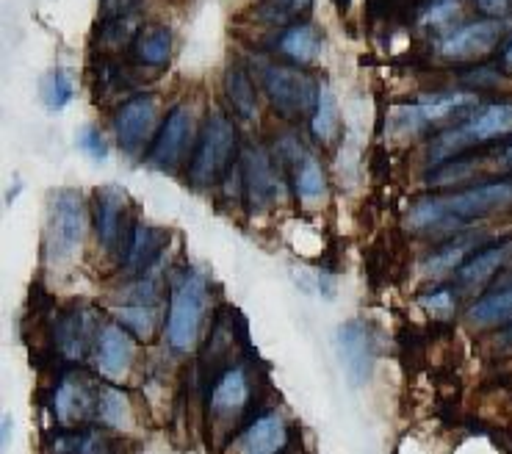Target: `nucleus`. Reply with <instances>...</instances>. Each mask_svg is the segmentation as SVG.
<instances>
[{
    "mask_svg": "<svg viewBox=\"0 0 512 454\" xmlns=\"http://www.w3.org/2000/svg\"><path fill=\"white\" fill-rule=\"evenodd\" d=\"M512 208V180H490L452 194L421 197L407 214L413 230H454L479 216Z\"/></svg>",
    "mask_w": 512,
    "mask_h": 454,
    "instance_id": "obj_1",
    "label": "nucleus"
},
{
    "mask_svg": "<svg viewBox=\"0 0 512 454\" xmlns=\"http://www.w3.org/2000/svg\"><path fill=\"white\" fill-rule=\"evenodd\" d=\"M512 133V100H504V103H490V106H482L465 122H460L457 128H449L443 131L441 136H435L432 142V150H429V161L432 164H443L446 158L457 156V153H465L471 147H479V144H490L501 139V136H510Z\"/></svg>",
    "mask_w": 512,
    "mask_h": 454,
    "instance_id": "obj_2",
    "label": "nucleus"
},
{
    "mask_svg": "<svg viewBox=\"0 0 512 454\" xmlns=\"http://www.w3.org/2000/svg\"><path fill=\"white\" fill-rule=\"evenodd\" d=\"M86 236V200L81 192L61 189L50 197L48 230H45V258L50 266H64L75 258Z\"/></svg>",
    "mask_w": 512,
    "mask_h": 454,
    "instance_id": "obj_3",
    "label": "nucleus"
},
{
    "mask_svg": "<svg viewBox=\"0 0 512 454\" xmlns=\"http://www.w3.org/2000/svg\"><path fill=\"white\" fill-rule=\"evenodd\" d=\"M233 153H236V128L222 111H214L205 120L197 147H194V156H191V183L200 189L214 186L233 164Z\"/></svg>",
    "mask_w": 512,
    "mask_h": 454,
    "instance_id": "obj_4",
    "label": "nucleus"
},
{
    "mask_svg": "<svg viewBox=\"0 0 512 454\" xmlns=\"http://www.w3.org/2000/svg\"><path fill=\"white\" fill-rule=\"evenodd\" d=\"M205 313V280L203 275L191 272L175 288L167 313V344L175 352H189L200 330Z\"/></svg>",
    "mask_w": 512,
    "mask_h": 454,
    "instance_id": "obj_5",
    "label": "nucleus"
},
{
    "mask_svg": "<svg viewBox=\"0 0 512 454\" xmlns=\"http://www.w3.org/2000/svg\"><path fill=\"white\" fill-rule=\"evenodd\" d=\"M263 89L274 111L286 120H299L316 108L319 89L313 86L305 72L291 67H266L263 70Z\"/></svg>",
    "mask_w": 512,
    "mask_h": 454,
    "instance_id": "obj_6",
    "label": "nucleus"
},
{
    "mask_svg": "<svg viewBox=\"0 0 512 454\" xmlns=\"http://www.w3.org/2000/svg\"><path fill=\"white\" fill-rule=\"evenodd\" d=\"M191 147V108L186 103H180L167 114L164 125L155 133L150 153H147V164L155 169H172L180 167V161L186 158Z\"/></svg>",
    "mask_w": 512,
    "mask_h": 454,
    "instance_id": "obj_7",
    "label": "nucleus"
},
{
    "mask_svg": "<svg viewBox=\"0 0 512 454\" xmlns=\"http://www.w3.org/2000/svg\"><path fill=\"white\" fill-rule=\"evenodd\" d=\"M155 128V100L150 95H136L125 100L114 114V136L122 153L139 156L153 139Z\"/></svg>",
    "mask_w": 512,
    "mask_h": 454,
    "instance_id": "obj_8",
    "label": "nucleus"
},
{
    "mask_svg": "<svg viewBox=\"0 0 512 454\" xmlns=\"http://www.w3.org/2000/svg\"><path fill=\"white\" fill-rule=\"evenodd\" d=\"M97 211H95V225L100 244L111 252L125 250L128 244V211H131V197L120 186H103L97 189Z\"/></svg>",
    "mask_w": 512,
    "mask_h": 454,
    "instance_id": "obj_9",
    "label": "nucleus"
},
{
    "mask_svg": "<svg viewBox=\"0 0 512 454\" xmlns=\"http://www.w3.org/2000/svg\"><path fill=\"white\" fill-rule=\"evenodd\" d=\"M338 358L344 363L346 377L352 385L369 383L371 369H374V347H371V330L366 322L352 319L338 327Z\"/></svg>",
    "mask_w": 512,
    "mask_h": 454,
    "instance_id": "obj_10",
    "label": "nucleus"
},
{
    "mask_svg": "<svg viewBox=\"0 0 512 454\" xmlns=\"http://www.w3.org/2000/svg\"><path fill=\"white\" fill-rule=\"evenodd\" d=\"M501 34H504V25L499 20H479V23H468L463 28L452 31L438 45V50H441V56H446V59H482V56H488L490 50L499 45Z\"/></svg>",
    "mask_w": 512,
    "mask_h": 454,
    "instance_id": "obj_11",
    "label": "nucleus"
},
{
    "mask_svg": "<svg viewBox=\"0 0 512 454\" xmlns=\"http://www.w3.org/2000/svg\"><path fill=\"white\" fill-rule=\"evenodd\" d=\"M474 103H477V97L463 95V92L432 97V100H424V103H416V106H399L391 114V122L396 128H405V131H421V128L446 120V117H452L454 111L474 106Z\"/></svg>",
    "mask_w": 512,
    "mask_h": 454,
    "instance_id": "obj_12",
    "label": "nucleus"
},
{
    "mask_svg": "<svg viewBox=\"0 0 512 454\" xmlns=\"http://www.w3.org/2000/svg\"><path fill=\"white\" fill-rule=\"evenodd\" d=\"M241 180L252 208H269L280 194V180L274 175L272 161L261 147H244L241 156Z\"/></svg>",
    "mask_w": 512,
    "mask_h": 454,
    "instance_id": "obj_13",
    "label": "nucleus"
},
{
    "mask_svg": "<svg viewBox=\"0 0 512 454\" xmlns=\"http://www.w3.org/2000/svg\"><path fill=\"white\" fill-rule=\"evenodd\" d=\"M133 358V338L131 330H122L120 324H108L97 333V369L106 374L108 380H120L128 363Z\"/></svg>",
    "mask_w": 512,
    "mask_h": 454,
    "instance_id": "obj_14",
    "label": "nucleus"
},
{
    "mask_svg": "<svg viewBox=\"0 0 512 454\" xmlns=\"http://www.w3.org/2000/svg\"><path fill=\"white\" fill-rule=\"evenodd\" d=\"M95 407L92 399V385L81 374H67L53 394V410H56V419L64 427H75L89 416V410Z\"/></svg>",
    "mask_w": 512,
    "mask_h": 454,
    "instance_id": "obj_15",
    "label": "nucleus"
},
{
    "mask_svg": "<svg viewBox=\"0 0 512 454\" xmlns=\"http://www.w3.org/2000/svg\"><path fill=\"white\" fill-rule=\"evenodd\" d=\"M95 333V313L72 311L67 316H61L59 327H56V347L67 360H81L86 355V349L92 347Z\"/></svg>",
    "mask_w": 512,
    "mask_h": 454,
    "instance_id": "obj_16",
    "label": "nucleus"
},
{
    "mask_svg": "<svg viewBox=\"0 0 512 454\" xmlns=\"http://www.w3.org/2000/svg\"><path fill=\"white\" fill-rule=\"evenodd\" d=\"M161 247H164V233L158 227H133L131 236H128V244L122 250V269H125V275H142V272H147L155 258H158Z\"/></svg>",
    "mask_w": 512,
    "mask_h": 454,
    "instance_id": "obj_17",
    "label": "nucleus"
},
{
    "mask_svg": "<svg viewBox=\"0 0 512 454\" xmlns=\"http://www.w3.org/2000/svg\"><path fill=\"white\" fill-rule=\"evenodd\" d=\"M250 402V380H247V371L244 369H227L219 383L214 385V394H211V410H214L219 419H233L239 416L241 410Z\"/></svg>",
    "mask_w": 512,
    "mask_h": 454,
    "instance_id": "obj_18",
    "label": "nucleus"
},
{
    "mask_svg": "<svg viewBox=\"0 0 512 454\" xmlns=\"http://www.w3.org/2000/svg\"><path fill=\"white\" fill-rule=\"evenodd\" d=\"M288 446V424L277 413L255 419L244 432V454H283Z\"/></svg>",
    "mask_w": 512,
    "mask_h": 454,
    "instance_id": "obj_19",
    "label": "nucleus"
},
{
    "mask_svg": "<svg viewBox=\"0 0 512 454\" xmlns=\"http://www.w3.org/2000/svg\"><path fill=\"white\" fill-rule=\"evenodd\" d=\"M512 255V239L510 241H501V244H493L488 250L477 252V255H471L468 261L457 269V275H460V283L465 288H477L482 286L485 280L496 275L501 269V263L507 261Z\"/></svg>",
    "mask_w": 512,
    "mask_h": 454,
    "instance_id": "obj_20",
    "label": "nucleus"
},
{
    "mask_svg": "<svg viewBox=\"0 0 512 454\" xmlns=\"http://www.w3.org/2000/svg\"><path fill=\"white\" fill-rule=\"evenodd\" d=\"M175 36L167 25H147L133 42V59L144 67H164L172 59Z\"/></svg>",
    "mask_w": 512,
    "mask_h": 454,
    "instance_id": "obj_21",
    "label": "nucleus"
},
{
    "mask_svg": "<svg viewBox=\"0 0 512 454\" xmlns=\"http://www.w3.org/2000/svg\"><path fill=\"white\" fill-rule=\"evenodd\" d=\"M50 454H117L114 441L100 430L64 432L50 443Z\"/></svg>",
    "mask_w": 512,
    "mask_h": 454,
    "instance_id": "obj_22",
    "label": "nucleus"
},
{
    "mask_svg": "<svg viewBox=\"0 0 512 454\" xmlns=\"http://www.w3.org/2000/svg\"><path fill=\"white\" fill-rule=\"evenodd\" d=\"M468 322L477 327H496V324L512 322V286L501 288L496 294L477 299L468 308Z\"/></svg>",
    "mask_w": 512,
    "mask_h": 454,
    "instance_id": "obj_23",
    "label": "nucleus"
},
{
    "mask_svg": "<svg viewBox=\"0 0 512 454\" xmlns=\"http://www.w3.org/2000/svg\"><path fill=\"white\" fill-rule=\"evenodd\" d=\"M225 92L241 120H255L258 117V95H255V86H252L250 75H247L244 67H230L227 70Z\"/></svg>",
    "mask_w": 512,
    "mask_h": 454,
    "instance_id": "obj_24",
    "label": "nucleus"
},
{
    "mask_svg": "<svg viewBox=\"0 0 512 454\" xmlns=\"http://www.w3.org/2000/svg\"><path fill=\"white\" fill-rule=\"evenodd\" d=\"M319 48H322V39L316 34V28L308 23L291 25L286 34L280 36V50L299 64H310L319 56Z\"/></svg>",
    "mask_w": 512,
    "mask_h": 454,
    "instance_id": "obj_25",
    "label": "nucleus"
},
{
    "mask_svg": "<svg viewBox=\"0 0 512 454\" xmlns=\"http://www.w3.org/2000/svg\"><path fill=\"white\" fill-rule=\"evenodd\" d=\"M294 186H297V194L305 200V203H316L322 200L324 194V172L319 167V161L308 153H297L294 158Z\"/></svg>",
    "mask_w": 512,
    "mask_h": 454,
    "instance_id": "obj_26",
    "label": "nucleus"
},
{
    "mask_svg": "<svg viewBox=\"0 0 512 454\" xmlns=\"http://www.w3.org/2000/svg\"><path fill=\"white\" fill-rule=\"evenodd\" d=\"M310 131L319 142H330L338 131V103L330 86H319V100L313 108V120H310Z\"/></svg>",
    "mask_w": 512,
    "mask_h": 454,
    "instance_id": "obj_27",
    "label": "nucleus"
},
{
    "mask_svg": "<svg viewBox=\"0 0 512 454\" xmlns=\"http://www.w3.org/2000/svg\"><path fill=\"white\" fill-rule=\"evenodd\" d=\"M468 250H471V241H454L449 247L435 252L432 258H427L421 272L427 277H441L446 272H454V269L463 266V258H468Z\"/></svg>",
    "mask_w": 512,
    "mask_h": 454,
    "instance_id": "obj_28",
    "label": "nucleus"
},
{
    "mask_svg": "<svg viewBox=\"0 0 512 454\" xmlns=\"http://www.w3.org/2000/svg\"><path fill=\"white\" fill-rule=\"evenodd\" d=\"M139 28H136V14L133 17H117V20H106L100 28V48L103 50H122L136 42Z\"/></svg>",
    "mask_w": 512,
    "mask_h": 454,
    "instance_id": "obj_29",
    "label": "nucleus"
},
{
    "mask_svg": "<svg viewBox=\"0 0 512 454\" xmlns=\"http://www.w3.org/2000/svg\"><path fill=\"white\" fill-rule=\"evenodd\" d=\"M72 95H75V89H72L70 72L53 70L45 75V81H42V100H45V106L50 111H61V108L70 106Z\"/></svg>",
    "mask_w": 512,
    "mask_h": 454,
    "instance_id": "obj_30",
    "label": "nucleus"
},
{
    "mask_svg": "<svg viewBox=\"0 0 512 454\" xmlns=\"http://www.w3.org/2000/svg\"><path fill=\"white\" fill-rule=\"evenodd\" d=\"M97 416L103 419L108 427H125V416H128V396L122 394L120 388L106 385L100 396H97Z\"/></svg>",
    "mask_w": 512,
    "mask_h": 454,
    "instance_id": "obj_31",
    "label": "nucleus"
},
{
    "mask_svg": "<svg viewBox=\"0 0 512 454\" xmlns=\"http://www.w3.org/2000/svg\"><path fill=\"white\" fill-rule=\"evenodd\" d=\"M310 0H263L261 3V20L274 25L291 23L308 12Z\"/></svg>",
    "mask_w": 512,
    "mask_h": 454,
    "instance_id": "obj_32",
    "label": "nucleus"
},
{
    "mask_svg": "<svg viewBox=\"0 0 512 454\" xmlns=\"http://www.w3.org/2000/svg\"><path fill=\"white\" fill-rule=\"evenodd\" d=\"M463 9V0H429L421 12V25H429V28H441V25H449Z\"/></svg>",
    "mask_w": 512,
    "mask_h": 454,
    "instance_id": "obj_33",
    "label": "nucleus"
},
{
    "mask_svg": "<svg viewBox=\"0 0 512 454\" xmlns=\"http://www.w3.org/2000/svg\"><path fill=\"white\" fill-rule=\"evenodd\" d=\"M117 319L122 324H128V330L133 335H139V338H147V335L153 333V322H155V313L150 305H131V308H122L117 311Z\"/></svg>",
    "mask_w": 512,
    "mask_h": 454,
    "instance_id": "obj_34",
    "label": "nucleus"
},
{
    "mask_svg": "<svg viewBox=\"0 0 512 454\" xmlns=\"http://www.w3.org/2000/svg\"><path fill=\"white\" fill-rule=\"evenodd\" d=\"M78 147H81L92 161H106L108 156L106 136L100 133L97 125H84V128L78 131Z\"/></svg>",
    "mask_w": 512,
    "mask_h": 454,
    "instance_id": "obj_35",
    "label": "nucleus"
},
{
    "mask_svg": "<svg viewBox=\"0 0 512 454\" xmlns=\"http://www.w3.org/2000/svg\"><path fill=\"white\" fill-rule=\"evenodd\" d=\"M421 305L427 308L432 316H452L454 313V294L449 288H438V291H432V294H424L421 297Z\"/></svg>",
    "mask_w": 512,
    "mask_h": 454,
    "instance_id": "obj_36",
    "label": "nucleus"
},
{
    "mask_svg": "<svg viewBox=\"0 0 512 454\" xmlns=\"http://www.w3.org/2000/svg\"><path fill=\"white\" fill-rule=\"evenodd\" d=\"M479 9L490 17H504L512 12V0H479Z\"/></svg>",
    "mask_w": 512,
    "mask_h": 454,
    "instance_id": "obj_37",
    "label": "nucleus"
},
{
    "mask_svg": "<svg viewBox=\"0 0 512 454\" xmlns=\"http://www.w3.org/2000/svg\"><path fill=\"white\" fill-rule=\"evenodd\" d=\"M504 67L512 72V42L507 45V48H504Z\"/></svg>",
    "mask_w": 512,
    "mask_h": 454,
    "instance_id": "obj_38",
    "label": "nucleus"
},
{
    "mask_svg": "<svg viewBox=\"0 0 512 454\" xmlns=\"http://www.w3.org/2000/svg\"><path fill=\"white\" fill-rule=\"evenodd\" d=\"M9 427H12V419L6 416V419H3V443L9 441Z\"/></svg>",
    "mask_w": 512,
    "mask_h": 454,
    "instance_id": "obj_39",
    "label": "nucleus"
},
{
    "mask_svg": "<svg viewBox=\"0 0 512 454\" xmlns=\"http://www.w3.org/2000/svg\"><path fill=\"white\" fill-rule=\"evenodd\" d=\"M504 161H507V164H510V167H512V144H510V147H507V153H504Z\"/></svg>",
    "mask_w": 512,
    "mask_h": 454,
    "instance_id": "obj_40",
    "label": "nucleus"
}]
</instances>
